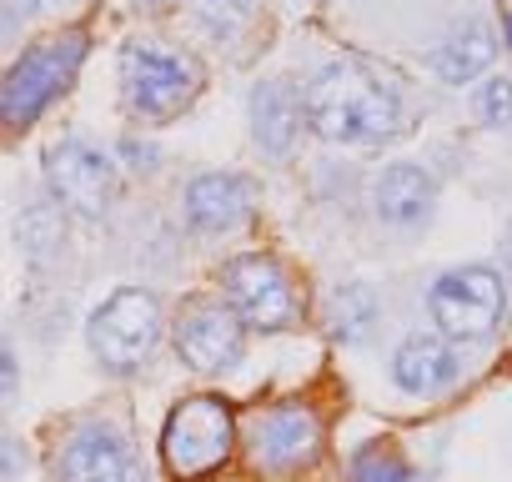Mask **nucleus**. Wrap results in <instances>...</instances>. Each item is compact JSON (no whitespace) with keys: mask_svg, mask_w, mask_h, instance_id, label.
<instances>
[{"mask_svg":"<svg viewBox=\"0 0 512 482\" xmlns=\"http://www.w3.org/2000/svg\"><path fill=\"white\" fill-rule=\"evenodd\" d=\"M402 116H407L402 81L382 61H367V56H342V61L322 66L312 91H307L312 131L337 141V146L392 141L402 131Z\"/></svg>","mask_w":512,"mask_h":482,"instance_id":"f257e3e1","label":"nucleus"},{"mask_svg":"<svg viewBox=\"0 0 512 482\" xmlns=\"http://www.w3.org/2000/svg\"><path fill=\"white\" fill-rule=\"evenodd\" d=\"M121 96L146 121H171L201 96V66L166 41H131L121 51Z\"/></svg>","mask_w":512,"mask_h":482,"instance_id":"f03ea898","label":"nucleus"},{"mask_svg":"<svg viewBox=\"0 0 512 482\" xmlns=\"http://www.w3.org/2000/svg\"><path fill=\"white\" fill-rule=\"evenodd\" d=\"M91 357L116 372L131 377L151 362L156 342H161V302L146 287H121L116 297L101 302V312L91 317Z\"/></svg>","mask_w":512,"mask_h":482,"instance_id":"7ed1b4c3","label":"nucleus"},{"mask_svg":"<svg viewBox=\"0 0 512 482\" xmlns=\"http://www.w3.org/2000/svg\"><path fill=\"white\" fill-rule=\"evenodd\" d=\"M81 61H86V36H81V31H66V36H56V41H46V46H31V51L11 66L6 91H0L6 126H11V131L31 126V121L76 81Z\"/></svg>","mask_w":512,"mask_h":482,"instance_id":"20e7f679","label":"nucleus"},{"mask_svg":"<svg viewBox=\"0 0 512 482\" xmlns=\"http://www.w3.org/2000/svg\"><path fill=\"white\" fill-rule=\"evenodd\" d=\"M507 292L492 267H447L427 287V317L447 342H477L502 322Z\"/></svg>","mask_w":512,"mask_h":482,"instance_id":"39448f33","label":"nucleus"},{"mask_svg":"<svg viewBox=\"0 0 512 482\" xmlns=\"http://www.w3.org/2000/svg\"><path fill=\"white\" fill-rule=\"evenodd\" d=\"M231 447H236V417L216 397H186L166 417L161 452H166V467L176 477H201V472L221 467L231 457Z\"/></svg>","mask_w":512,"mask_h":482,"instance_id":"423d86ee","label":"nucleus"},{"mask_svg":"<svg viewBox=\"0 0 512 482\" xmlns=\"http://www.w3.org/2000/svg\"><path fill=\"white\" fill-rule=\"evenodd\" d=\"M221 292L226 302L236 307V317L256 332H282V327H297L302 317V302H297V287L287 277L282 262L272 257H236L221 267Z\"/></svg>","mask_w":512,"mask_h":482,"instance_id":"0eeeda50","label":"nucleus"},{"mask_svg":"<svg viewBox=\"0 0 512 482\" xmlns=\"http://www.w3.org/2000/svg\"><path fill=\"white\" fill-rule=\"evenodd\" d=\"M56 482H141V457L131 437L111 422H81L51 457Z\"/></svg>","mask_w":512,"mask_h":482,"instance_id":"6e6552de","label":"nucleus"},{"mask_svg":"<svg viewBox=\"0 0 512 482\" xmlns=\"http://www.w3.org/2000/svg\"><path fill=\"white\" fill-rule=\"evenodd\" d=\"M46 186L56 191V201L76 216H106L116 191H121V176H116V161L86 141H61L51 146L46 156Z\"/></svg>","mask_w":512,"mask_h":482,"instance_id":"1a4fd4ad","label":"nucleus"},{"mask_svg":"<svg viewBox=\"0 0 512 482\" xmlns=\"http://www.w3.org/2000/svg\"><path fill=\"white\" fill-rule=\"evenodd\" d=\"M246 452L256 457L262 472H297L322 452V422L302 402L262 407L246 422Z\"/></svg>","mask_w":512,"mask_h":482,"instance_id":"9d476101","label":"nucleus"},{"mask_svg":"<svg viewBox=\"0 0 512 482\" xmlns=\"http://www.w3.org/2000/svg\"><path fill=\"white\" fill-rule=\"evenodd\" d=\"M176 352L186 367L196 372H221L241 357V342H246V322L236 317L231 302H216V297H196L176 312Z\"/></svg>","mask_w":512,"mask_h":482,"instance_id":"9b49d317","label":"nucleus"},{"mask_svg":"<svg viewBox=\"0 0 512 482\" xmlns=\"http://www.w3.org/2000/svg\"><path fill=\"white\" fill-rule=\"evenodd\" d=\"M251 206H256L251 181L231 171H206L186 186V221L201 231H231L251 216Z\"/></svg>","mask_w":512,"mask_h":482,"instance_id":"f8f14e48","label":"nucleus"},{"mask_svg":"<svg viewBox=\"0 0 512 482\" xmlns=\"http://www.w3.org/2000/svg\"><path fill=\"white\" fill-rule=\"evenodd\" d=\"M302 101H297V86L272 76L251 91V136L256 146H262L267 156H287L302 136Z\"/></svg>","mask_w":512,"mask_h":482,"instance_id":"ddd939ff","label":"nucleus"},{"mask_svg":"<svg viewBox=\"0 0 512 482\" xmlns=\"http://www.w3.org/2000/svg\"><path fill=\"white\" fill-rule=\"evenodd\" d=\"M427 61H432L437 81H447V86H467V81H477V76L497 61V36H492L487 21H457V26L432 46Z\"/></svg>","mask_w":512,"mask_h":482,"instance_id":"4468645a","label":"nucleus"},{"mask_svg":"<svg viewBox=\"0 0 512 482\" xmlns=\"http://www.w3.org/2000/svg\"><path fill=\"white\" fill-rule=\"evenodd\" d=\"M392 377H397L402 392L427 397V392H442V387L457 377V357H452V347H447L442 332H437V337H432V332H417V337H407V342L397 347Z\"/></svg>","mask_w":512,"mask_h":482,"instance_id":"2eb2a0df","label":"nucleus"},{"mask_svg":"<svg viewBox=\"0 0 512 482\" xmlns=\"http://www.w3.org/2000/svg\"><path fill=\"white\" fill-rule=\"evenodd\" d=\"M372 201H377V216H382V221H392V226H417V221L432 216L437 186H432V176H427L422 166H387V171L377 176Z\"/></svg>","mask_w":512,"mask_h":482,"instance_id":"dca6fc26","label":"nucleus"},{"mask_svg":"<svg viewBox=\"0 0 512 482\" xmlns=\"http://www.w3.org/2000/svg\"><path fill=\"white\" fill-rule=\"evenodd\" d=\"M322 317H327L332 342L342 347H367L377 337V297L367 282H337L322 302Z\"/></svg>","mask_w":512,"mask_h":482,"instance_id":"f3484780","label":"nucleus"},{"mask_svg":"<svg viewBox=\"0 0 512 482\" xmlns=\"http://www.w3.org/2000/svg\"><path fill=\"white\" fill-rule=\"evenodd\" d=\"M191 21L201 36H211L216 46H236L251 21H256V6L251 0H191Z\"/></svg>","mask_w":512,"mask_h":482,"instance_id":"a211bd4d","label":"nucleus"},{"mask_svg":"<svg viewBox=\"0 0 512 482\" xmlns=\"http://www.w3.org/2000/svg\"><path fill=\"white\" fill-rule=\"evenodd\" d=\"M16 236H21V252L31 262H51L61 252V241H66V221L51 201H31L16 221Z\"/></svg>","mask_w":512,"mask_h":482,"instance_id":"6ab92c4d","label":"nucleus"},{"mask_svg":"<svg viewBox=\"0 0 512 482\" xmlns=\"http://www.w3.org/2000/svg\"><path fill=\"white\" fill-rule=\"evenodd\" d=\"M352 482H407V462L392 447H367L352 457Z\"/></svg>","mask_w":512,"mask_h":482,"instance_id":"aec40b11","label":"nucleus"},{"mask_svg":"<svg viewBox=\"0 0 512 482\" xmlns=\"http://www.w3.org/2000/svg\"><path fill=\"white\" fill-rule=\"evenodd\" d=\"M477 116H482L487 126H507V121H512V81H502V76L482 81V91H477Z\"/></svg>","mask_w":512,"mask_h":482,"instance_id":"412c9836","label":"nucleus"},{"mask_svg":"<svg viewBox=\"0 0 512 482\" xmlns=\"http://www.w3.org/2000/svg\"><path fill=\"white\" fill-rule=\"evenodd\" d=\"M121 156H126L136 171H151V166H156V151H151L146 141H121Z\"/></svg>","mask_w":512,"mask_h":482,"instance_id":"4be33fe9","label":"nucleus"},{"mask_svg":"<svg viewBox=\"0 0 512 482\" xmlns=\"http://www.w3.org/2000/svg\"><path fill=\"white\" fill-rule=\"evenodd\" d=\"M16 467H21V447H16V437L6 442V477H16Z\"/></svg>","mask_w":512,"mask_h":482,"instance_id":"5701e85b","label":"nucleus"},{"mask_svg":"<svg viewBox=\"0 0 512 482\" xmlns=\"http://www.w3.org/2000/svg\"><path fill=\"white\" fill-rule=\"evenodd\" d=\"M16 392V352H6V397Z\"/></svg>","mask_w":512,"mask_h":482,"instance_id":"b1692460","label":"nucleus"},{"mask_svg":"<svg viewBox=\"0 0 512 482\" xmlns=\"http://www.w3.org/2000/svg\"><path fill=\"white\" fill-rule=\"evenodd\" d=\"M51 6H86V0H51Z\"/></svg>","mask_w":512,"mask_h":482,"instance_id":"393cba45","label":"nucleus"},{"mask_svg":"<svg viewBox=\"0 0 512 482\" xmlns=\"http://www.w3.org/2000/svg\"><path fill=\"white\" fill-rule=\"evenodd\" d=\"M141 6H171V0H141Z\"/></svg>","mask_w":512,"mask_h":482,"instance_id":"a878e982","label":"nucleus"},{"mask_svg":"<svg viewBox=\"0 0 512 482\" xmlns=\"http://www.w3.org/2000/svg\"><path fill=\"white\" fill-rule=\"evenodd\" d=\"M507 41H512V26H507Z\"/></svg>","mask_w":512,"mask_h":482,"instance_id":"bb28decb","label":"nucleus"}]
</instances>
